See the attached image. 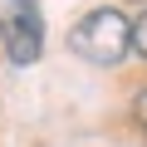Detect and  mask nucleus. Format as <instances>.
Here are the masks:
<instances>
[{"label":"nucleus","instance_id":"1","mask_svg":"<svg viewBox=\"0 0 147 147\" xmlns=\"http://www.w3.org/2000/svg\"><path fill=\"white\" fill-rule=\"evenodd\" d=\"M69 49L79 59H88V64H118L132 49V20L123 10H103L98 5L69 30Z\"/></svg>","mask_w":147,"mask_h":147},{"label":"nucleus","instance_id":"2","mask_svg":"<svg viewBox=\"0 0 147 147\" xmlns=\"http://www.w3.org/2000/svg\"><path fill=\"white\" fill-rule=\"evenodd\" d=\"M0 44L15 64H34L44 49V20H39V0H5L0 15Z\"/></svg>","mask_w":147,"mask_h":147},{"label":"nucleus","instance_id":"3","mask_svg":"<svg viewBox=\"0 0 147 147\" xmlns=\"http://www.w3.org/2000/svg\"><path fill=\"white\" fill-rule=\"evenodd\" d=\"M132 123H137V127L147 132V88H142V93L132 98Z\"/></svg>","mask_w":147,"mask_h":147},{"label":"nucleus","instance_id":"4","mask_svg":"<svg viewBox=\"0 0 147 147\" xmlns=\"http://www.w3.org/2000/svg\"><path fill=\"white\" fill-rule=\"evenodd\" d=\"M132 49H142V54H147V10H142V20L132 25Z\"/></svg>","mask_w":147,"mask_h":147},{"label":"nucleus","instance_id":"5","mask_svg":"<svg viewBox=\"0 0 147 147\" xmlns=\"http://www.w3.org/2000/svg\"><path fill=\"white\" fill-rule=\"evenodd\" d=\"M132 5H142V0H132Z\"/></svg>","mask_w":147,"mask_h":147}]
</instances>
